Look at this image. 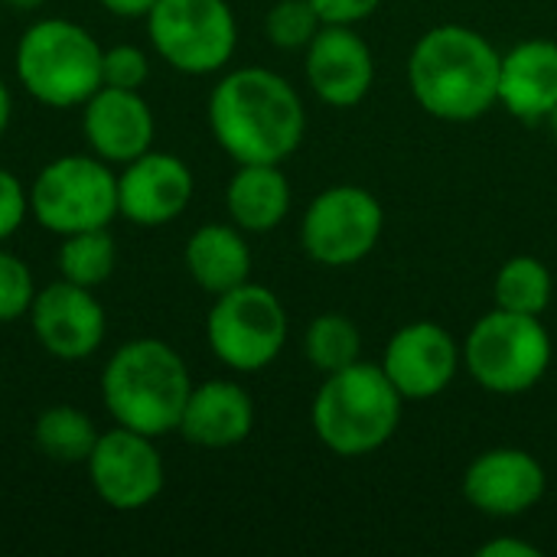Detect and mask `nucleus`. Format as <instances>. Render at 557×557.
<instances>
[{"instance_id":"nucleus-16","label":"nucleus","mask_w":557,"mask_h":557,"mask_svg":"<svg viewBox=\"0 0 557 557\" xmlns=\"http://www.w3.org/2000/svg\"><path fill=\"white\" fill-rule=\"evenodd\" d=\"M307 82L320 101L333 108L359 104L375 82V55L369 42L343 23H323L307 46Z\"/></svg>"},{"instance_id":"nucleus-3","label":"nucleus","mask_w":557,"mask_h":557,"mask_svg":"<svg viewBox=\"0 0 557 557\" xmlns=\"http://www.w3.org/2000/svg\"><path fill=\"white\" fill-rule=\"evenodd\" d=\"M189 392L193 379L183 356L153 336L117 346L101 372V401L111 421L153 441L180 431Z\"/></svg>"},{"instance_id":"nucleus-29","label":"nucleus","mask_w":557,"mask_h":557,"mask_svg":"<svg viewBox=\"0 0 557 557\" xmlns=\"http://www.w3.org/2000/svg\"><path fill=\"white\" fill-rule=\"evenodd\" d=\"M29 215V189L20 183L16 173L0 166V245L13 238Z\"/></svg>"},{"instance_id":"nucleus-35","label":"nucleus","mask_w":557,"mask_h":557,"mask_svg":"<svg viewBox=\"0 0 557 557\" xmlns=\"http://www.w3.org/2000/svg\"><path fill=\"white\" fill-rule=\"evenodd\" d=\"M548 121H552V127H555V131H557V104H555V108H552V114H548Z\"/></svg>"},{"instance_id":"nucleus-24","label":"nucleus","mask_w":557,"mask_h":557,"mask_svg":"<svg viewBox=\"0 0 557 557\" xmlns=\"http://www.w3.org/2000/svg\"><path fill=\"white\" fill-rule=\"evenodd\" d=\"M493 294L499 310L542 317V310L552 300V271L539 258L519 255L499 268Z\"/></svg>"},{"instance_id":"nucleus-13","label":"nucleus","mask_w":557,"mask_h":557,"mask_svg":"<svg viewBox=\"0 0 557 557\" xmlns=\"http://www.w3.org/2000/svg\"><path fill=\"white\" fill-rule=\"evenodd\" d=\"M196 180L186 160L147 150L117 173V215L140 228H160L180 219L193 199Z\"/></svg>"},{"instance_id":"nucleus-18","label":"nucleus","mask_w":557,"mask_h":557,"mask_svg":"<svg viewBox=\"0 0 557 557\" xmlns=\"http://www.w3.org/2000/svg\"><path fill=\"white\" fill-rule=\"evenodd\" d=\"M255 428L251 395L228 379H212L193 385L189 401L180 418V434L206 450H225L242 444Z\"/></svg>"},{"instance_id":"nucleus-30","label":"nucleus","mask_w":557,"mask_h":557,"mask_svg":"<svg viewBox=\"0 0 557 557\" xmlns=\"http://www.w3.org/2000/svg\"><path fill=\"white\" fill-rule=\"evenodd\" d=\"M320 13L323 23H343V26H352L366 16H372L379 10L382 0H310Z\"/></svg>"},{"instance_id":"nucleus-5","label":"nucleus","mask_w":557,"mask_h":557,"mask_svg":"<svg viewBox=\"0 0 557 557\" xmlns=\"http://www.w3.org/2000/svg\"><path fill=\"white\" fill-rule=\"evenodd\" d=\"M104 49L98 39L62 16L36 20L23 29L13 65L23 91L46 108H82L101 88Z\"/></svg>"},{"instance_id":"nucleus-31","label":"nucleus","mask_w":557,"mask_h":557,"mask_svg":"<svg viewBox=\"0 0 557 557\" xmlns=\"http://www.w3.org/2000/svg\"><path fill=\"white\" fill-rule=\"evenodd\" d=\"M111 16H121V20H147V13L153 10L157 0H98Z\"/></svg>"},{"instance_id":"nucleus-27","label":"nucleus","mask_w":557,"mask_h":557,"mask_svg":"<svg viewBox=\"0 0 557 557\" xmlns=\"http://www.w3.org/2000/svg\"><path fill=\"white\" fill-rule=\"evenodd\" d=\"M36 297L33 271L23 258L0 248V323H13L29 313Z\"/></svg>"},{"instance_id":"nucleus-1","label":"nucleus","mask_w":557,"mask_h":557,"mask_svg":"<svg viewBox=\"0 0 557 557\" xmlns=\"http://www.w3.org/2000/svg\"><path fill=\"white\" fill-rule=\"evenodd\" d=\"M209 127L235 163H284L304 140L307 114L284 75L245 65L212 88Z\"/></svg>"},{"instance_id":"nucleus-34","label":"nucleus","mask_w":557,"mask_h":557,"mask_svg":"<svg viewBox=\"0 0 557 557\" xmlns=\"http://www.w3.org/2000/svg\"><path fill=\"white\" fill-rule=\"evenodd\" d=\"M0 3H7L10 10H20L23 13V10H39L46 0H0Z\"/></svg>"},{"instance_id":"nucleus-10","label":"nucleus","mask_w":557,"mask_h":557,"mask_svg":"<svg viewBox=\"0 0 557 557\" xmlns=\"http://www.w3.org/2000/svg\"><path fill=\"white\" fill-rule=\"evenodd\" d=\"M385 212L362 186H333L320 193L300 225L304 251L326 268H346L372 255L382 238Z\"/></svg>"},{"instance_id":"nucleus-4","label":"nucleus","mask_w":557,"mask_h":557,"mask_svg":"<svg viewBox=\"0 0 557 557\" xmlns=\"http://www.w3.org/2000/svg\"><path fill=\"white\" fill-rule=\"evenodd\" d=\"M401 392L382 366L352 362L330 372L313 398V431L339 457L375 454L401 424Z\"/></svg>"},{"instance_id":"nucleus-9","label":"nucleus","mask_w":557,"mask_h":557,"mask_svg":"<svg viewBox=\"0 0 557 557\" xmlns=\"http://www.w3.org/2000/svg\"><path fill=\"white\" fill-rule=\"evenodd\" d=\"M153 52L183 75L225 69L238 46V23L228 0H157L147 13Z\"/></svg>"},{"instance_id":"nucleus-6","label":"nucleus","mask_w":557,"mask_h":557,"mask_svg":"<svg viewBox=\"0 0 557 557\" xmlns=\"http://www.w3.org/2000/svg\"><path fill=\"white\" fill-rule=\"evenodd\" d=\"M29 215L59 238L108 228L117 215V173L95 153H62L29 183Z\"/></svg>"},{"instance_id":"nucleus-17","label":"nucleus","mask_w":557,"mask_h":557,"mask_svg":"<svg viewBox=\"0 0 557 557\" xmlns=\"http://www.w3.org/2000/svg\"><path fill=\"white\" fill-rule=\"evenodd\" d=\"M463 496L473 509L486 516L512 519L539 506V499L545 496V470L525 450H486L470 463L463 476Z\"/></svg>"},{"instance_id":"nucleus-12","label":"nucleus","mask_w":557,"mask_h":557,"mask_svg":"<svg viewBox=\"0 0 557 557\" xmlns=\"http://www.w3.org/2000/svg\"><path fill=\"white\" fill-rule=\"evenodd\" d=\"M26 317L36 343L62 362L91 359L108 333L104 307L91 294V287L72 284L65 277L39 287Z\"/></svg>"},{"instance_id":"nucleus-14","label":"nucleus","mask_w":557,"mask_h":557,"mask_svg":"<svg viewBox=\"0 0 557 557\" xmlns=\"http://www.w3.org/2000/svg\"><path fill=\"white\" fill-rule=\"evenodd\" d=\"M463 349L457 339L431 320H418L401 326L388 346L382 369L392 379V385L408 401H428L437 398L457 375Z\"/></svg>"},{"instance_id":"nucleus-25","label":"nucleus","mask_w":557,"mask_h":557,"mask_svg":"<svg viewBox=\"0 0 557 557\" xmlns=\"http://www.w3.org/2000/svg\"><path fill=\"white\" fill-rule=\"evenodd\" d=\"M304 352L320 372H326V375L339 372V369L359 362V352H362L359 326L343 313H323L307 326Z\"/></svg>"},{"instance_id":"nucleus-28","label":"nucleus","mask_w":557,"mask_h":557,"mask_svg":"<svg viewBox=\"0 0 557 557\" xmlns=\"http://www.w3.org/2000/svg\"><path fill=\"white\" fill-rule=\"evenodd\" d=\"M147 78H150V59H147L144 49H137L131 42H121V46L104 49V59H101V85L140 91L147 85Z\"/></svg>"},{"instance_id":"nucleus-21","label":"nucleus","mask_w":557,"mask_h":557,"mask_svg":"<svg viewBox=\"0 0 557 557\" xmlns=\"http://www.w3.org/2000/svg\"><path fill=\"white\" fill-rule=\"evenodd\" d=\"M225 209L242 232H271L290 212V183L281 163H238L225 189Z\"/></svg>"},{"instance_id":"nucleus-33","label":"nucleus","mask_w":557,"mask_h":557,"mask_svg":"<svg viewBox=\"0 0 557 557\" xmlns=\"http://www.w3.org/2000/svg\"><path fill=\"white\" fill-rule=\"evenodd\" d=\"M10 117H13V95H10L7 82L0 78V137L10 127Z\"/></svg>"},{"instance_id":"nucleus-32","label":"nucleus","mask_w":557,"mask_h":557,"mask_svg":"<svg viewBox=\"0 0 557 557\" xmlns=\"http://www.w3.org/2000/svg\"><path fill=\"white\" fill-rule=\"evenodd\" d=\"M483 555L486 557H499V555H516V557H539V548L532 545H519V542H490L483 545Z\"/></svg>"},{"instance_id":"nucleus-20","label":"nucleus","mask_w":557,"mask_h":557,"mask_svg":"<svg viewBox=\"0 0 557 557\" xmlns=\"http://www.w3.org/2000/svg\"><path fill=\"white\" fill-rule=\"evenodd\" d=\"M186 271L189 277L212 297L238 287L251 274V248L242 235V228L209 222L199 225L186 242Z\"/></svg>"},{"instance_id":"nucleus-15","label":"nucleus","mask_w":557,"mask_h":557,"mask_svg":"<svg viewBox=\"0 0 557 557\" xmlns=\"http://www.w3.org/2000/svg\"><path fill=\"white\" fill-rule=\"evenodd\" d=\"M82 134L104 163H131L153 147L157 121L140 91L101 85L82 104Z\"/></svg>"},{"instance_id":"nucleus-7","label":"nucleus","mask_w":557,"mask_h":557,"mask_svg":"<svg viewBox=\"0 0 557 557\" xmlns=\"http://www.w3.org/2000/svg\"><path fill=\"white\" fill-rule=\"evenodd\" d=\"M470 375L496 395H519L535 388L552 366V336L539 317L493 310L463 343Z\"/></svg>"},{"instance_id":"nucleus-22","label":"nucleus","mask_w":557,"mask_h":557,"mask_svg":"<svg viewBox=\"0 0 557 557\" xmlns=\"http://www.w3.org/2000/svg\"><path fill=\"white\" fill-rule=\"evenodd\" d=\"M98 434L101 431L95 428V421L82 408H72V405H52L33 424V444H36V450L46 460L65 463V467L85 463L88 454L98 444Z\"/></svg>"},{"instance_id":"nucleus-2","label":"nucleus","mask_w":557,"mask_h":557,"mask_svg":"<svg viewBox=\"0 0 557 557\" xmlns=\"http://www.w3.org/2000/svg\"><path fill=\"white\" fill-rule=\"evenodd\" d=\"M503 55L470 26L428 29L408 59V82L418 104L441 121H476L499 101Z\"/></svg>"},{"instance_id":"nucleus-8","label":"nucleus","mask_w":557,"mask_h":557,"mask_svg":"<svg viewBox=\"0 0 557 557\" xmlns=\"http://www.w3.org/2000/svg\"><path fill=\"white\" fill-rule=\"evenodd\" d=\"M206 339L225 369L261 372L281 356L287 343L284 304L274 290L245 281L215 297L206 317Z\"/></svg>"},{"instance_id":"nucleus-26","label":"nucleus","mask_w":557,"mask_h":557,"mask_svg":"<svg viewBox=\"0 0 557 557\" xmlns=\"http://www.w3.org/2000/svg\"><path fill=\"white\" fill-rule=\"evenodd\" d=\"M323 20L310 0H277L264 20V33L277 49H307Z\"/></svg>"},{"instance_id":"nucleus-23","label":"nucleus","mask_w":557,"mask_h":557,"mask_svg":"<svg viewBox=\"0 0 557 557\" xmlns=\"http://www.w3.org/2000/svg\"><path fill=\"white\" fill-rule=\"evenodd\" d=\"M59 277L82 284V287H101L114 268H117V245L108 228H88L65 235L59 245Z\"/></svg>"},{"instance_id":"nucleus-11","label":"nucleus","mask_w":557,"mask_h":557,"mask_svg":"<svg viewBox=\"0 0 557 557\" xmlns=\"http://www.w3.org/2000/svg\"><path fill=\"white\" fill-rule=\"evenodd\" d=\"M88 483L95 496L114 512L147 509L166 483L163 457L153 447V437L131 428H114L98 434L95 450L85 460Z\"/></svg>"},{"instance_id":"nucleus-19","label":"nucleus","mask_w":557,"mask_h":557,"mask_svg":"<svg viewBox=\"0 0 557 557\" xmlns=\"http://www.w3.org/2000/svg\"><path fill=\"white\" fill-rule=\"evenodd\" d=\"M499 101L519 121H545L557 104V42L529 39L503 55Z\"/></svg>"}]
</instances>
